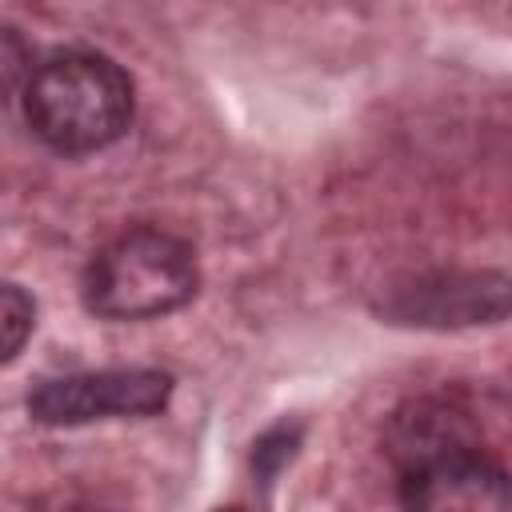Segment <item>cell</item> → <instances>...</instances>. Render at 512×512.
<instances>
[{
	"label": "cell",
	"instance_id": "1",
	"mask_svg": "<svg viewBox=\"0 0 512 512\" xmlns=\"http://www.w3.org/2000/svg\"><path fill=\"white\" fill-rule=\"evenodd\" d=\"M24 116L28 128L64 156L100 152L132 124V80L112 56L68 48L28 72Z\"/></svg>",
	"mask_w": 512,
	"mask_h": 512
},
{
	"label": "cell",
	"instance_id": "2",
	"mask_svg": "<svg viewBox=\"0 0 512 512\" xmlns=\"http://www.w3.org/2000/svg\"><path fill=\"white\" fill-rule=\"evenodd\" d=\"M196 252L160 228H128L84 272V304L100 320H156L196 296Z\"/></svg>",
	"mask_w": 512,
	"mask_h": 512
},
{
	"label": "cell",
	"instance_id": "3",
	"mask_svg": "<svg viewBox=\"0 0 512 512\" xmlns=\"http://www.w3.org/2000/svg\"><path fill=\"white\" fill-rule=\"evenodd\" d=\"M400 448V512H512V472L444 412L404 424Z\"/></svg>",
	"mask_w": 512,
	"mask_h": 512
},
{
	"label": "cell",
	"instance_id": "4",
	"mask_svg": "<svg viewBox=\"0 0 512 512\" xmlns=\"http://www.w3.org/2000/svg\"><path fill=\"white\" fill-rule=\"evenodd\" d=\"M376 312L388 324L456 332L512 316V276L492 268H436L384 288Z\"/></svg>",
	"mask_w": 512,
	"mask_h": 512
},
{
	"label": "cell",
	"instance_id": "5",
	"mask_svg": "<svg viewBox=\"0 0 512 512\" xmlns=\"http://www.w3.org/2000/svg\"><path fill=\"white\" fill-rule=\"evenodd\" d=\"M172 376L160 368H100L44 380L28 396V412L48 428H80L92 420H140L164 412Z\"/></svg>",
	"mask_w": 512,
	"mask_h": 512
},
{
	"label": "cell",
	"instance_id": "6",
	"mask_svg": "<svg viewBox=\"0 0 512 512\" xmlns=\"http://www.w3.org/2000/svg\"><path fill=\"white\" fill-rule=\"evenodd\" d=\"M36 324V304L20 284H4L0 292V332H4V364H12Z\"/></svg>",
	"mask_w": 512,
	"mask_h": 512
},
{
	"label": "cell",
	"instance_id": "7",
	"mask_svg": "<svg viewBox=\"0 0 512 512\" xmlns=\"http://www.w3.org/2000/svg\"><path fill=\"white\" fill-rule=\"evenodd\" d=\"M296 444H300V428H288V424L268 428V432L256 440V452H252L256 472H260L264 480H272V476H276V472H280V468L292 460Z\"/></svg>",
	"mask_w": 512,
	"mask_h": 512
},
{
	"label": "cell",
	"instance_id": "8",
	"mask_svg": "<svg viewBox=\"0 0 512 512\" xmlns=\"http://www.w3.org/2000/svg\"><path fill=\"white\" fill-rule=\"evenodd\" d=\"M216 512H240V508H216Z\"/></svg>",
	"mask_w": 512,
	"mask_h": 512
}]
</instances>
